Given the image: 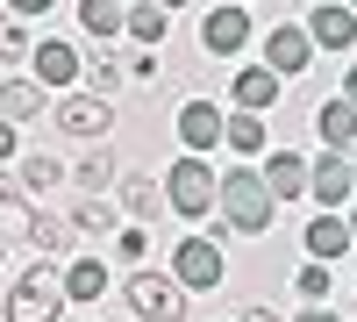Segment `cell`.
I'll return each instance as SVG.
<instances>
[{
	"instance_id": "38",
	"label": "cell",
	"mask_w": 357,
	"mask_h": 322,
	"mask_svg": "<svg viewBox=\"0 0 357 322\" xmlns=\"http://www.w3.org/2000/svg\"><path fill=\"white\" fill-rule=\"evenodd\" d=\"M350 180H357V151H350Z\"/></svg>"
},
{
	"instance_id": "33",
	"label": "cell",
	"mask_w": 357,
	"mask_h": 322,
	"mask_svg": "<svg viewBox=\"0 0 357 322\" xmlns=\"http://www.w3.org/2000/svg\"><path fill=\"white\" fill-rule=\"evenodd\" d=\"M343 101H350V108H357V65H350V86H343Z\"/></svg>"
},
{
	"instance_id": "13",
	"label": "cell",
	"mask_w": 357,
	"mask_h": 322,
	"mask_svg": "<svg viewBox=\"0 0 357 322\" xmlns=\"http://www.w3.org/2000/svg\"><path fill=\"white\" fill-rule=\"evenodd\" d=\"M314 129H321L329 151H350V143H357V108H350V101H321V108H314Z\"/></svg>"
},
{
	"instance_id": "22",
	"label": "cell",
	"mask_w": 357,
	"mask_h": 322,
	"mask_svg": "<svg viewBox=\"0 0 357 322\" xmlns=\"http://www.w3.org/2000/svg\"><path fill=\"white\" fill-rule=\"evenodd\" d=\"M57 180H65V165H57V158H22V186H57Z\"/></svg>"
},
{
	"instance_id": "10",
	"label": "cell",
	"mask_w": 357,
	"mask_h": 322,
	"mask_svg": "<svg viewBox=\"0 0 357 322\" xmlns=\"http://www.w3.org/2000/svg\"><path fill=\"white\" fill-rule=\"evenodd\" d=\"M307 57H314L307 29H293V22H272V36H264V65H272V72L286 79V72H307Z\"/></svg>"
},
{
	"instance_id": "14",
	"label": "cell",
	"mask_w": 357,
	"mask_h": 322,
	"mask_svg": "<svg viewBox=\"0 0 357 322\" xmlns=\"http://www.w3.org/2000/svg\"><path fill=\"white\" fill-rule=\"evenodd\" d=\"M29 57H36V79H43V86H72V79H79V50H72V43H50V36H43Z\"/></svg>"
},
{
	"instance_id": "21",
	"label": "cell",
	"mask_w": 357,
	"mask_h": 322,
	"mask_svg": "<svg viewBox=\"0 0 357 322\" xmlns=\"http://www.w3.org/2000/svg\"><path fill=\"white\" fill-rule=\"evenodd\" d=\"M79 29H86L93 43L122 36V0H79Z\"/></svg>"
},
{
	"instance_id": "31",
	"label": "cell",
	"mask_w": 357,
	"mask_h": 322,
	"mask_svg": "<svg viewBox=\"0 0 357 322\" xmlns=\"http://www.w3.org/2000/svg\"><path fill=\"white\" fill-rule=\"evenodd\" d=\"M8 158H15V129L0 122V165H8Z\"/></svg>"
},
{
	"instance_id": "36",
	"label": "cell",
	"mask_w": 357,
	"mask_h": 322,
	"mask_svg": "<svg viewBox=\"0 0 357 322\" xmlns=\"http://www.w3.org/2000/svg\"><path fill=\"white\" fill-rule=\"evenodd\" d=\"M343 222H350V244H357V208H350V215H343Z\"/></svg>"
},
{
	"instance_id": "23",
	"label": "cell",
	"mask_w": 357,
	"mask_h": 322,
	"mask_svg": "<svg viewBox=\"0 0 357 322\" xmlns=\"http://www.w3.org/2000/svg\"><path fill=\"white\" fill-rule=\"evenodd\" d=\"M107 180H114V158H107V151H100V158H86V165H79V186H86V193H100Z\"/></svg>"
},
{
	"instance_id": "17",
	"label": "cell",
	"mask_w": 357,
	"mask_h": 322,
	"mask_svg": "<svg viewBox=\"0 0 357 322\" xmlns=\"http://www.w3.org/2000/svg\"><path fill=\"white\" fill-rule=\"evenodd\" d=\"M236 108H250V115L279 108V72L272 65H264V72H236Z\"/></svg>"
},
{
	"instance_id": "37",
	"label": "cell",
	"mask_w": 357,
	"mask_h": 322,
	"mask_svg": "<svg viewBox=\"0 0 357 322\" xmlns=\"http://www.w3.org/2000/svg\"><path fill=\"white\" fill-rule=\"evenodd\" d=\"M158 8H165V15H172V8H186V0H158Z\"/></svg>"
},
{
	"instance_id": "7",
	"label": "cell",
	"mask_w": 357,
	"mask_h": 322,
	"mask_svg": "<svg viewBox=\"0 0 357 322\" xmlns=\"http://www.w3.org/2000/svg\"><path fill=\"white\" fill-rule=\"evenodd\" d=\"M307 193L321 200V208H343V200L357 193V180H350V158H343V151H321V158L307 165Z\"/></svg>"
},
{
	"instance_id": "27",
	"label": "cell",
	"mask_w": 357,
	"mask_h": 322,
	"mask_svg": "<svg viewBox=\"0 0 357 322\" xmlns=\"http://www.w3.org/2000/svg\"><path fill=\"white\" fill-rule=\"evenodd\" d=\"M0 57H29V29L22 22H0Z\"/></svg>"
},
{
	"instance_id": "35",
	"label": "cell",
	"mask_w": 357,
	"mask_h": 322,
	"mask_svg": "<svg viewBox=\"0 0 357 322\" xmlns=\"http://www.w3.org/2000/svg\"><path fill=\"white\" fill-rule=\"evenodd\" d=\"M8 200H15V186H8V172H0V208H8Z\"/></svg>"
},
{
	"instance_id": "26",
	"label": "cell",
	"mask_w": 357,
	"mask_h": 322,
	"mask_svg": "<svg viewBox=\"0 0 357 322\" xmlns=\"http://www.w3.org/2000/svg\"><path fill=\"white\" fill-rule=\"evenodd\" d=\"M301 294H307V301H329V265H321V258L301 272Z\"/></svg>"
},
{
	"instance_id": "12",
	"label": "cell",
	"mask_w": 357,
	"mask_h": 322,
	"mask_svg": "<svg viewBox=\"0 0 357 322\" xmlns=\"http://www.w3.org/2000/svg\"><path fill=\"white\" fill-rule=\"evenodd\" d=\"M307 251H314V258H321V265H336V258H343V251H350V222H343V215H336V208H321V215H314V222H307Z\"/></svg>"
},
{
	"instance_id": "15",
	"label": "cell",
	"mask_w": 357,
	"mask_h": 322,
	"mask_svg": "<svg viewBox=\"0 0 357 322\" xmlns=\"http://www.w3.org/2000/svg\"><path fill=\"white\" fill-rule=\"evenodd\" d=\"M222 143H229L236 158H257V151H264V115H250V108L222 115Z\"/></svg>"
},
{
	"instance_id": "5",
	"label": "cell",
	"mask_w": 357,
	"mask_h": 322,
	"mask_svg": "<svg viewBox=\"0 0 357 322\" xmlns=\"http://www.w3.org/2000/svg\"><path fill=\"white\" fill-rule=\"evenodd\" d=\"M165 200H172L178 215H207V208H215V165H207L200 151H186V158L165 172Z\"/></svg>"
},
{
	"instance_id": "11",
	"label": "cell",
	"mask_w": 357,
	"mask_h": 322,
	"mask_svg": "<svg viewBox=\"0 0 357 322\" xmlns=\"http://www.w3.org/2000/svg\"><path fill=\"white\" fill-rule=\"evenodd\" d=\"M178 143H186V151H215V143H222L215 101H186V108H178Z\"/></svg>"
},
{
	"instance_id": "19",
	"label": "cell",
	"mask_w": 357,
	"mask_h": 322,
	"mask_svg": "<svg viewBox=\"0 0 357 322\" xmlns=\"http://www.w3.org/2000/svg\"><path fill=\"white\" fill-rule=\"evenodd\" d=\"M29 115H43V86L36 79H8L0 86V122H29Z\"/></svg>"
},
{
	"instance_id": "18",
	"label": "cell",
	"mask_w": 357,
	"mask_h": 322,
	"mask_svg": "<svg viewBox=\"0 0 357 322\" xmlns=\"http://www.w3.org/2000/svg\"><path fill=\"white\" fill-rule=\"evenodd\" d=\"M107 294V265L100 258H72L65 265V301H100Z\"/></svg>"
},
{
	"instance_id": "3",
	"label": "cell",
	"mask_w": 357,
	"mask_h": 322,
	"mask_svg": "<svg viewBox=\"0 0 357 322\" xmlns=\"http://www.w3.org/2000/svg\"><path fill=\"white\" fill-rule=\"evenodd\" d=\"M129 308L136 322H186V286H178L172 272H129Z\"/></svg>"
},
{
	"instance_id": "1",
	"label": "cell",
	"mask_w": 357,
	"mask_h": 322,
	"mask_svg": "<svg viewBox=\"0 0 357 322\" xmlns=\"http://www.w3.org/2000/svg\"><path fill=\"white\" fill-rule=\"evenodd\" d=\"M215 200H222L229 229H243V237L272 229V215H279V200H272V186H264V172H250V165L222 172V180H215Z\"/></svg>"
},
{
	"instance_id": "9",
	"label": "cell",
	"mask_w": 357,
	"mask_h": 322,
	"mask_svg": "<svg viewBox=\"0 0 357 322\" xmlns=\"http://www.w3.org/2000/svg\"><path fill=\"white\" fill-rule=\"evenodd\" d=\"M307 43H314V50H350V43H357V8L321 0V8L307 15Z\"/></svg>"
},
{
	"instance_id": "39",
	"label": "cell",
	"mask_w": 357,
	"mask_h": 322,
	"mask_svg": "<svg viewBox=\"0 0 357 322\" xmlns=\"http://www.w3.org/2000/svg\"><path fill=\"white\" fill-rule=\"evenodd\" d=\"M0 258H8V244H0Z\"/></svg>"
},
{
	"instance_id": "16",
	"label": "cell",
	"mask_w": 357,
	"mask_h": 322,
	"mask_svg": "<svg viewBox=\"0 0 357 322\" xmlns=\"http://www.w3.org/2000/svg\"><path fill=\"white\" fill-rule=\"evenodd\" d=\"M264 186H272V200L307 193V158H301V151H272V172H264Z\"/></svg>"
},
{
	"instance_id": "24",
	"label": "cell",
	"mask_w": 357,
	"mask_h": 322,
	"mask_svg": "<svg viewBox=\"0 0 357 322\" xmlns=\"http://www.w3.org/2000/svg\"><path fill=\"white\" fill-rule=\"evenodd\" d=\"M122 208H129V215H151V208H158V180H129Z\"/></svg>"
},
{
	"instance_id": "8",
	"label": "cell",
	"mask_w": 357,
	"mask_h": 322,
	"mask_svg": "<svg viewBox=\"0 0 357 322\" xmlns=\"http://www.w3.org/2000/svg\"><path fill=\"white\" fill-rule=\"evenodd\" d=\"M107 122H114L107 94H72V101H57V129H72L79 143H93V136H100Z\"/></svg>"
},
{
	"instance_id": "4",
	"label": "cell",
	"mask_w": 357,
	"mask_h": 322,
	"mask_svg": "<svg viewBox=\"0 0 357 322\" xmlns=\"http://www.w3.org/2000/svg\"><path fill=\"white\" fill-rule=\"evenodd\" d=\"M222 272H229V258H222L215 237H178V251H172V279L186 286V294H215Z\"/></svg>"
},
{
	"instance_id": "34",
	"label": "cell",
	"mask_w": 357,
	"mask_h": 322,
	"mask_svg": "<svg viewBox=\"0 0 357 322\" xmlns=\"http://www.w3.org/2000/svg\"><path fill=\"white\" fill-rule=\"evenodd\" d=\"M301 322H336V315H329V308H307V315H301Z\"/></svg>"
},
{
	"instance_id": "30",
	"label": "cell",
	"mask_w": 357,
	"mask_h": 322,
	"mask_svg": "<svg viewBox=\"0 0 357 322\" xmlns=\"http://www.w3.org/2000/svg\"><path fill=\"white\" fill-rule=\"evenodd\" d=\"M8 8H15V15H50L57 0H8Z\"/></svg>"
},
{
	"instance_id": "20",
	"label": "cell",
	"mask_w": 357,
	"mask_h": 322,
	"mask_svg": "<svg viewBox=\"0 0 357 322\" xmlns=\"http://www.w3.org/2000/svg\"><path fill=\"white\" fill-rule=\"evenodd\" d=\"M122 29L136 43H165V29H172V15L158 8V0H136V8H122Z\"/></svg>"
},
{
	"instance_id": "25",
	"label": "cell",
	"mask_w": 357,
	"mask_h": 322,
	"mask_svg": "<svg viewBox=\"0 0 357 322\" xmlns=\"http://www.w3.org/2000/svg\"><path fill=\"white\" fill-rule=\"evenodd\" d=\"M79 79H93V94H114V86H122V65L93 57V65H79Z\"/></svg>"
},
{
	"instance_id": "2",
	"label": "cell",
	"mask_w": 357,
	"mask_h": 322,
	"mask_svg": "<svg viewBox=\"0 0 357 322\" xmlns=\"http://www.w3.org/2000/svg\"><path fill=\"white\" fill-rule=\"evenodd\" d=\"M57 315H65V279L50 265H29L8 294V322H57Z\"/></svg>"
},
{
	"instance_id": "32",
	"label": "cell",
	"mask_w": 357,
	"mask_h": 322,
	"mask_svg": "<svg viewBox=\"0 0 357 322\" xmlns=\"http://www.w3.org/2000/svg\"><path fill=\"white\" fill-rule=\"evenodd\" d=\"M243 322H279V315L272 308H243Z\"/></svg>"
},
{
	"instance_id": "29",
	"label": "cell",
	"mask_w": 357,
	"mask_h": 322,
	"mask_svg": "<svg viewBox=\"0 0 357 322\" xmlns=\"http://www.w3.org/2000/svg\"><path fill=\"white\" fill-rule=\"evenodd\" d=\"M114 251H122V258H143V251H151V237H143V229H122V244H114Z\"/></svg>"
},
{
	"instance_id": "28",
	"label": "cell",
	"mask_w": 357,
	"mask_h": 322,
	"mask_svg": "<svg viewBox=\"0 0 357 322\" xmlns=\"http://www.w3.org/2000/svg\"><path fill=\"white\" fill-rule=\"evenodd\" d=\"M79 222H86V229H107V222H114V208H107V200H86Z\"/></svg>"
},
{
	"instance_id": "40",
	"label": "cell",
	"mask_w": 357,
	"mask_h": 322,
	"mask_svg": "<svg viewBox=\"0 0 357 322\" xmlns=\"http://www.w3.org/2000/svg\"><path fill=\"white\" fill-rule=\"evenodd\" d=\"M343 8H357V0H343Z\"/></svg>"
},
{
	"instance_id": "6",
	"label": "cell",
	"mask_w": 357,
	"mask_h": 322,
	"mask_svg": "<svg viewBox=\"0 0 357 322\" xmlns=\"http://www.w3.org/2000/svg\"><path fill=\"white\" fill-rule=\"evenodd\" d=\"M200 43L215 50V57H236V50L250 43V8H243V0H222V8L200 22Z\"/></svg>"
}]
</instances>
